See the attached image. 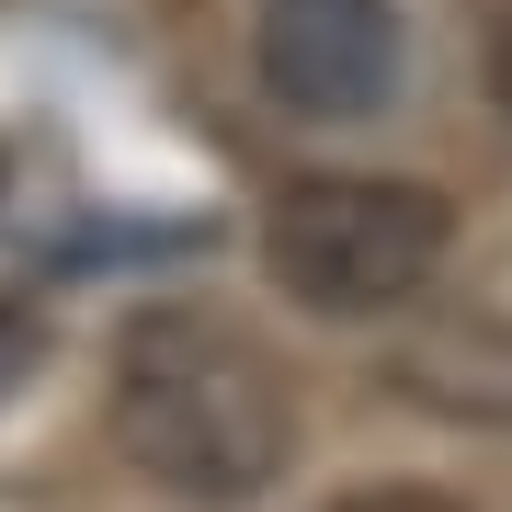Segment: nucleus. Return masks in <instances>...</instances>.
Here are the masks:
<instances>
[{
    "label": "nucleus",
    "instance_id": "obj_4",
    "mask_svg": "<svg viewBox=\"0 0 512 512\" xmlns=\"http://www.w3.org/2000/svg\"><path fill=\"white\" fill-rule=\"evenodd\" d=\"M330 512H467V501H444V490H421V478H365V490H342Z\"/></svg>",
    "mask_w": 512,
    "mask_h": 512
},
{
    "label": "nucleus",
    "instance_id": "obj_3",
    "mask_svg": "<svg viewBox=\"0 0 512 512\" xmlns=\"http://www.w3.org/2000/svg\"><path fill=\"white\" fill-rule=\"evenodd\" d=\"M262 92L308 126H353L399 92V12L387 0H251Z\"/></svg>",
    "mask_w": 512,
    "mask_h": 512
},
{
    "label": "nucleus",
    "instance_id": "obj_5",
    "mask_svg": "<svg viewBox=\"0 0 512 512\" xmlns=\"http://www.w3.org/2000/svg\"><path fill=\"white\" fill-rule=\"evenodd\" d=\"M490 92H501V114H512V23H501V46H490Z\"/></svg>",
    "mask_w": 512,
    "mask_h": 512
},
{
    "label": "nucleus",
    "instance_id": "obj_1",
    "mask_svg": "<svg viewBox=\"0 0 512 512\" xmlns=\"http://www.w3.org/2000/svg\"><path fill=\"white\" fill-rule=\"evenodd\" d=\"M114 444L183 501H251L296 456V387L228 308H137L114 342Z\"/></svg>",
    "mask_w": 512,
    "mask_h": 512
},
{
    "label": "nucleus",
    "instance_id": "obj_2",
    "mask_svg": "<svg viewBox=\"0 0 512 512\" xmlns=\"http://www.w3.org/2000/svg\"><path fill=\"white\" fill-rule=\"evenodd\" d=\"M456 205L433 183H387V171H296L262 217V274L319 319H376L433 285Z\"/></svg>",
    "mask_w": 512,
    "mask_h": 512
}]
</instances>
